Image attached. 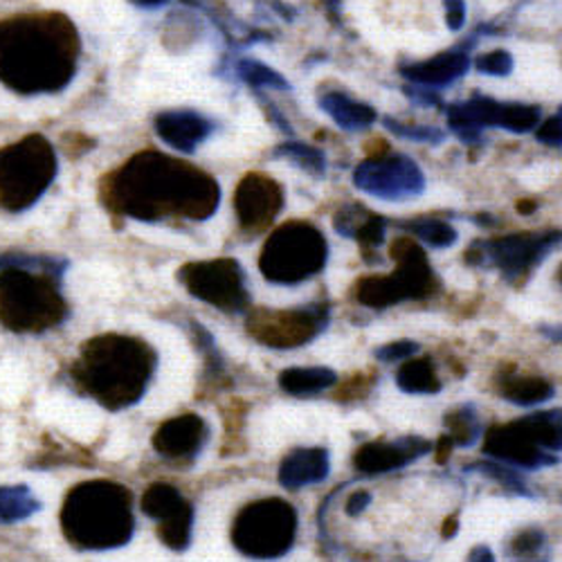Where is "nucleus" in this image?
Returning a JSON list of instances; mask_svg holds the SVG:
<instances>
[{"label":"nucleus","instance_id":"obj_1","mask_svg":"<svg viewBox=\"0 0 562 562\" xmlns=\"http://www.w3.org/2000/svg\"><path fill=\"white\" fill-rule=\"evenodd\" d=\"M109 203L120 214L145 223L167 216L207 221L221 205V187L194 165L147 151L113 176Z\"/></svg>","mask_w":562,"mask_h":562},{"label":"nucleus","instance_id":"obj_2","mask_svg":"<svg viewBox=\"0 0 562 562\" xmlns=\"http://www.w3.org/2000/svg\"><path fill=\"white\" fill-rule=\"evenodd\" d=\"M79 36L61 14L0 23V81L21 95L64 90L77 72Z\"/></svg>","mask_w":562,"mask_h":562},{"label":"nucleus","instance_id":"obj_3","mask_svg":"<svg viewBox=\"0 0 562 562\" xmlns=\"http://www.w3.org/2000/svg\"><path fill=\"white\" fill-rule=\"evenodd\" d=\"M158 369L156 349L133 336L104 334L83 342L70 367L75 387L120 412L145 398Z\"/></svg>","mask_w":562,"mask_h":562},{"label":"nucleus","instance_id":"obj_4","mask_svg":"<svg viewBox=\"0 0 562 562\" xmlns=\"http://www.w3.org/2000/svg\"><path fill=\"white\" fill-rule=\"evenodd\" d=\"M61 531L72 547L83 551L128 544L135 531L131 491L109 480L77 484L61 508Z\"/></svg>","mask_w":562,"mask_h":562},{"label":"nucleus","instance_id":"obj_5","mask_svg":"<svg viewBox=\"0 0 562 562\" xmlns=\"http://www.w3.org/2000/svg\"><path fill=\"white\" fill-rule=\"evenodd\" d=\"M61 279L30 268L0 270V324L14 334H43L68 317Z\"/></svg>","mask_w":562,"mask_h":562},{"label":"nucleus","instance_id":"obj_6","mask_svg":"<svg viewBox=\"0 0 562 562\" xmlns=\"http://www.w3.org/2000/svg\"><path fill=\"white\" fill-rule=\"evenodd\" d=\"M59 171L55 147L43 135H27L0 149V210L21 214L50 190Z\"/></svg>","mask_w":562,"mask_h":562},{"label":"nucleus","instance_id":"obj_7","mask_svg":"<svg viewBox=\"0 0 562 562\" xmlns=\"http://www.w3.org/2000/svg\"><path fill=\"white\" fill-rule=\"evenodd\" d=\"M329 261V244L324 234L306 221L279 225L263 244L259 270L279 286H297L319 274Z\"/></svg>","mask_w":562,"mask_h":562},{"label":"nucleus","instance_id":"obj_8","mask_svg":"<svg viewBox=\"0 0 562 562\" xmlns=\"http://www.w3.org/2000/svg\"><path fill=\"white\" fill-rule=\"evenodd\" d=\"M300 515L281 497L246 504L232 522V544L250 560L272 562L291 553L297 540Z\"/></svg>","mask_w":562,"mask_h":562},{"label":"nucleus","instance_id":"obj_9","mask_svg":"<svg viewBox=\"0 0 562 562\" xmlns=\"http://www.w3.org/2000/svg\"><path fill=\"white\" fill-rule=\"evenodd\" d=\"M396 270L358 281L356 300L367 308H390L407 300H424L437 291V274L426 250L414 239L401 237L392 246Z\"/></svg>","mask_w":562,"mask_h":562},{"label":"nucleus","instance_id":"obj_10","mask_svg":"<svg viewBox=\"0 0 562 562\" xmlns=\"http://www.w3.org/2000/svg\"><path fill=\"white\" fill-rule=\"evenodd\" d=\"M560 246V229L520 232L499 239L475 241L468 248L465 261L477 268H495L510 284H520Z\"/></svg>","mask_w":562,"mask_h":562},{"label":"nucleus","instance_id":"obj_11","mask_svg":"<svg viewBox=\"0 0 562 562\" xmlns=\"http://www.w3.org/2000/svg\"><path fill=\"white\" fill-rule=\"evenodd\" d=\"M178 279L192 297L223 313H244L250 308L246 270L237 259L223 257L187 263L178 270Z\"/></svg>","mask_w":562,"mask_h":562},{"label":"nucleus","instance_id":"obj_12","mask_svg":"<svg viewBox=\"0 0 562 562\" xmlns=\"http://www.w3.org/2000/svg\"><path fill=\"white\" fill-rule=\"evenodd\" d=\"M329 304L315 302L286 311H255L248 317V334L268 349H300L313 342L329 326Z\"/></svg>","mask_w":562,"mask_h":562},{"label":"nucleus","instance_id":"obj_13","mask_svg":"<svg viewBox=\"0 0 562 562\" xmlns=\"http://www.w3.org/2000/svg\"><path fill=\"white\" fill-rule=\"evenodd\" d=\"M356 190L381 201H409L426 192V173L407 156H376L353 171Z\"/></svg>","mask_w":562,"mask_h":562},{"label":"nucleus","instance_id":"obj_14","mask_svg":"<svg viewBox=\"0 0 562 562\" xmlns=\"http://www.w3.org/2000/svg\"><path fill=\"white\" fill-rule=\"evenodd\" d=\"M143 510L158 525V538L171 551L190 549L194 538L196 513L171 484H151L143 495Z\"/></svg>","mask_w":562,"mask_h":562},{"label":"nucleus","instance_id":"obj_15","mask_svg":"<svg viewBox=\"0 0 562 562\" xmlns=\"http://www.w3.org/2000/svg\"><path fill=\"white\" fill-rule=\"evenodd\" d=\"M484 454L518 471H540L558 463V454L542 450L520 420L488 428L484 435Z\"/></svg>","mask_w":562,"mask_h":562},{"label":"nucleus","instance_id":"obj_16","mask_svg":"<svg viewBox=\"0 0 562 562\" xmlns=\"http://www.w3.org/2000/svg\"><path fill=\"white\" fill-rule=\"evenodd\" d=\"M435 450V443L424 437H401L396 441H369L353 454L356 471L364 477H379L394 471H403Z\"/></svg>","mask_w":562,"mask_h":562},{"label":"nucleus","instance_id":"obj_17","mask_svg":"<svg viewBox=\"0 0 562 562\" xmlns=\"http://www.w3.org/2000/svg\"><path fill=\"white\" fill-rule=\"evenodd\" d=\"M284 207V190L263 173H248L234 194V210L244 229L261 232Z\"/></svg>","mask_w":562,"mask_h":562},{"label":"nucleus","instance_id":"obj_18","mask_svg":"<svg viewBox=\"0 0 562 562\" xmlns=\"http://www.w3.org/2000/svg\"><path fill=\"white\" fill-rule=\"evenodd\" d=\"M154 128L167 147L184 156L196 154V149L214 133L212 120L192 109H171L158 113Z\"/></svg>","mask_w":562,"mask_h":562},{"label":"nucleus","instance_id":"obj_19","mask_svg":"<svg viewBox=\"0 0 562 562\" xmlns=\"http://www.w3.org/2000/svg\"><path fill=\"white\" fill-rule=\"evenodd\" d=\"M210 439V426L199 414L173 416L156 430L154 448L165 459H194Z\"/></svg>","mask_w":562,"mask_h":562},{"label":"nucleus","instance_id":"obj_20","mask_svg":"<svg viewBox=\"0 0 562 562\" xmlns=\"http://www.w3.org/2000/svg\"><path fill=\"white\" fill-rule=\"evenodd\" d=\"M331 473V454L326 448H295L279 463L277 480L286 491L322 484Z\"/></svg>","mask_w":562,"mask_h":562},{"label":"nucleus","instance_id":"obj_21","mask_svg":"<svg viewBox=\"0 0 562 562\" xmlns=\"http://www.w3.org/2000/svg\"><path fill=\"white\" fill-rule=\"evenodd\" d=\"M468 68H471V59H468V55L463 50H448L432 59L403 66L401 75L414 86H424V88L435 90V88H441V86H448V83L461 79L468 72Z\"/></svg>","mask_w":562,"mask_h":562},{"label":"nucleus","instance_id":"obj_22","mask_svg":"<svg viewBox=\"0 0 562 562\" xmlns=\"http://www.w3.org/2000/svg\"><path fill=\"white\" fill-rule=\"evenodd\" d=\"M319 109L345 131H364L379 120V113L369 104L358 102L340 90H326L319 98Z\"/></svg>","mask_w":562,"mask_h":562},{"label":"nucleus","instance_id":"obj_23","mask_svg":"<svg viewBox=\"0 0 562 562\" xmlns=\"http://www.w3.org/2000/svg\"><path fill=\"white\" fill-rule=\"evenodd\" d=\"M338 383V373L329 367H291L279 373V387L295 398H313Z\"/></svg>","mask_w":562,"mask_h":562},{"label":"nucleus","instance_id":"obj_24","mask_svg":"<svg viewBox=\"0 0 562 562\" xmlns=\"http://www.w3.org/2000/svg\"><path fill=\"white\" fill-rule=\"evenodd\" d=\"M497 392L504 401L520 407L542 405L555 396V390L549 381L536 376H515V373H506L497 383Z\"/></svg>","mask_w":562,"mask_h":562},{"label":"nucleus","instance_id":"obj_25","mask_svg":"<svg viewBox=\"0 0 562 562\" xmlns=\"http://www.w3.org/2000/svg\"><path fill=\"white\" fill-rule=\"evenodd\" d=\"M396 385L405 394H416V396L439 394L443 387L441 379L437 376V371L428 358L405 360L396 371Z\"/></svg>","mask_w":562,"mask_h":562},{"label":"nucleus","instance_id":"obj_26","mask_svg":"<svg viewBox=\"0 0 562 562\" xmlns=\"http://www.w3.org/2000/svg\"><path fill=\"white\" fill-rule=\"evenodd\" d=\"M504 555L510 562H551V544L540 527H527L513 533L504 544Z\"/></svg>","mask_w":562,"mask_h":562},{"label":"nucleus","instance_id":"obj_27","mask_svg":"<svg viewBox=\"0 0 562 562\" xmlns=\"http://www.w3.org/2000/svg\"><path fill=\"white\" fill-rule=\"evenodd\" d=\"M518 420L542 450L551 454L562 452V407L529 414Z\"/></svg>","mask_w":562,"mask_h":562},{"label":"nucleus","instance_id":"obj_28","mask_svg":"<svg viewBox=\"0 0 562 562\" xmlns=\"http://www.w3.org/2000/svg\"><path fill=\"white\" fill-rule=\"evenodd\" d=\"M443 424H446V437L457 448H471L484 435L477 407L471 403H463L452 412H448Z\"/></svg>","mask_w":562,"mask_h":562},{"label":"nucleus","instance_id":"obj_29","mask_svg":"<svg viewBox=\"0 0 562 562\" xmlns=\"http://www.w3.org/2000/svg\"><path fill=\"white\" fill-rule=\"evenodd\" d=\"M41 510V502L25 484L0 486V525H19Z\"/></svg>","mask_w":562,"mask_h":562},{"label":"nucleus","instance_id":"obj_30","mask_svg":"<svg viewBox=\"0 0 562 562\" xmlns=\"http://www.w3.org/2000/svg\"><path fill=\"white\" fill-rule=\"evenodd\" d=\"M398 225L405 232L414 234L416 239H420V241L432 246V248H439V250L454 246L457 237H459L457 229L450 223H446L441 218H432V216H428V218H412V221H405V223H398Z\"/></svg>","mask_w":562,"mask_h":562},{"label":"nucleus","instance_id":"obj_31","mask_svg":"<svg viewBox=\"0 0 562 562\" xmlns=\"http://www.w3.org/2000/svg\"><path fill=\"white\" fill-rule=\"evenodd\" d=\"M465 473H480L484 477H491L495 480L499 486H504L506 491H510L513 495H520V497H533V493L529 491L525 477H522V471H518V468H510L506 463H499V461H475L471 465L463 468Z\"/></svg>","mask_w":562,"mask_h":562},{"label":"nucleus","instance_id":"obj_32","mask_svg":"<svg viewBox=\"0 0 562 562\" xmlns=\"http://www.w3.org/2000/svg\"><path fill=\"white\" fill-rule=\"evenodd\" d=\"M272 156L279 158V160L293 162L295 167H300L302 171H306L315 178H322L326 173V156L319 149L311 147V145L297 143V139H291V143H281L272 151Z\"/></svg>","mask_w":562,"mask_h":562},{"label":"nucleus","instance_id":"obj_33","mask_svg":"<svg viewBox=\"0 0 562 562\" xmlns=\"http://www.w3.org/2000/svg\"><path fill=\"white\" fill-rule=\"evenodd\" d=\"M68 266H70L68 259L50 257V255H25V252L0 255V270H5V268H30V270L48 272L57 279H64Z\"/></svg>","mask_w":562,"mask_h":562},{"label":"nucleus","instance_id":"obj_34","mask_svg":"<svg viewBox=\"0 0 562 562\" xmlns=\"http://www.w3.org/2000/svg\"><path fill=\"white\" fill-rule=\"evenodd\" d=\"M540 124V109L520 102H502L499 106V128L510 133H529Z\"/></svg>","mask_w":562,"mask_h":562},{"label":"nucleus","instance_id":"obj_35","mask_svg":"<svg viewBox=\"0 0 562 562\" xmlns=\"http://www.w3.org/2000/svg\"><path fill=\"white\" fill-rule=\"evenodd\" d=\"M237 77L255 90H259V88H274V90L291 88L289 81L281 77L277 70L268 68L266 64H261L257 59H241L237 64Z\"/></svg>","mask_w":562,"mask_h":562},{"label":"nucleus","instance_id":"obj_36","mask_svg":"<svg viewBox=\"0 0 562 562\" xmlns=\"http://www.w3.org/2000/svg\"><path fill=\"white\" fill-rule=\"evenodd\" d=\"M190 329H192V336H194V342L199 347V351L203 353L207 367L212 373H223L225 369V360L218 351V345L214 340V336L205 329V326L201 322H190Z\"/></svg>","mask_w":562,"mask_h":562},{"label":"nucleus","instance_id":"obj_37","mask_svg":"<svg viewBox=\"0 0 562 562\" xmlns=\"http://www.w3.org/2000/svg\"><path fill=\"white\" fill-rule=\"evenodd\" d=\"M385 126L396 133L398 137L414 139V143H424V145H441L443 143V131L435 126H414V124H403L392 117H385Z\"/></svg>","mask_w":562,"mask_h":562},{"label":"nucleus","instance_id":"obj_38","mask_svg":"<svg viewBox=\"0 0 562 562\" xmlns=\"http://www.w3.org/2000/svg\"><path fill=\"white\" fill-rule=\"evenodd\" d=\"M418 349L420 347L414 340H396V342L379 347L376 351H373V356H376V360H381L385 364H394V362H405V360L414 358L418 353Z\"/></svg>","mask_w":562,"mask_h":562},{"label":"nucleus","instance_id":"obj_39","mask_svg":"<svg viewBox=\"0 0 562 562\" xmlns=\"http://www.w3.org/2000/svg\"><path fill=\"white\" fill-rule=\"evenodd\" d=\"M477 70L482 75H491V77H506L510 75L513 70V57L506 53V50H493V53H486L482 55L477 61H475Z\"/></svg>","mask_w":562,"mask_h":562},{"label":"nucleus","instance_id":"obj_40","mask_svg":"<svg viewBox=\"0 0 562 562\" xmlns=\"http://www.w3.org/2000/svg\"><path fill=\"white\" fill-rule=\"evenodd\" d=\"M536 137L540 139L542 145H549V147H562V111H560V113H555L553 117H549L547 122L538 124Z\"/></svg>","mask_w":562,"mask_h":562},{"label":"nucleus","instance_id":"obj_41","mask_svg":"<svg viewBox=\"0 0 562 562\" xmlns=\"http://www.w3.org/2000/svg\"><path fill=\"white\" fill-rule=\"evenodd\" d=\"M373 502V495L369 491H356L349 495V499L345 502V513L347 518H360V515L369 508V504Z\"/></svg>","mask_w":562,"mask_h":562},{"label":"nucleus","instance_id":"obj_42","mask_svg":"<svg viewBox=\"0 0 562 562\" xmlns=\"http://www.w3.org/2000/svg\"><path fill=\"white\" fill-rule=\"evenodd\" d=\"M446 3V23L452 32H459L465 23V3L463 0H443Z\"/></svg>","mask_w":562,"mask_h":562},{"label":"nucleus","instance_id":"obj_43","mask_svg":"<svg viewBox=\"0 0 562 562\" xmlns=\"http://www.w3.org/2000/svg\"><path fill=\"white\" fill-rule=\"evenodd\" d=\"M465 562H495V555L491 551V547L486 544H477L471 549V553H468Z\"/></svg>","mask_w":562,"mask_h":562},{"label":"nucleus","instance_id":"obj_44","mask_svg":"<svg viewBox=\"0 0 562 562\" xmlns=\"http://www.w3.org/2000/svg\"><path fill=\"white\" fill-rule=\"evenodd\" d=\"M540 334L547 336L551 342L562 345V324H553V326L544 324V326H540Z\"/></svg>","mask_w":562,"mask_h":562},{"label":"nucleus","instance_id":"obj_45","mask_svg":"<svg viewBox=\"0 0 562 562\" xmlns=\"http://www.w3.org/2000/svg\"><path fill=\"white\" fill-rule=\"evenodd\" d=\"M131 5L139 8V10H158V8H165L169 5L171 0H128Z\"/></svg>","mask_w":562,"mask_h":562},{"label":"nucleus","instance_id":"obj_46","mask_svg":"<svg viewBox=\"0 0 562 562\" xmlns=\"http://www.w3.org/2000/svg\"><path fill=\"white\" fill-rule=\"evenodd\" d=\"M558 284H560V286H562V266H560V268H558Z\"/></svg>","mask_w":562,"mask_h":562}]
</instances>
